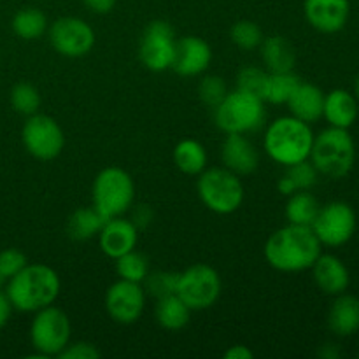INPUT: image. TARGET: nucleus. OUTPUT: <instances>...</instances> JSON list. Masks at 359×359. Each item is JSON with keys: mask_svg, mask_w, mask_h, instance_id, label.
Listing matches in <instances>:
<instances>
[{"mask_svg": "<svg viewBox=\"0 0 359 359\" xmlns=\"http://www.w3.org/2000/svg\"><path fill=\"white\" fill-rule=\"evenodd\" d=\"M262 58L269 72H290L297 63V51L294 46L283 35H272L263 39Z\"/></svg>", "mask_w": 359, "mask_h": 359, "instance_id": "obj_23", "label": "nucleus"}, {"mask_svg": "<svg viewBox=\"0 0 359 359\" xmlns=\"http://www.w3.org/2000/svg\"><path fill=\"white\" fill-rule=\"evenodd\" d=\"M319 356L325 358V359H337L340 356V351L335 344H325L319 351Z\"/></svg>", "mask_w": 359, "mask_h": 359, "instance_id": "obj_44", "label": "nucleus"}, {"mask_svg": "<svg viewBox=\"0 0 359 359\" xmlns=\"http://www.w3.org/2000/svg\"><path fill=\"white\" fill-rule=\"evenodd\" d=\"M151 221H153V210H151L146 203H140V205H137L135 210H133L132 223L135 224L139 230H142V228L149 226Z\"/></svg>", "mask_w": 359, "mask_h": 359, "instance_id": "obj_39", "label": "nucleus"}, {"mask_svg": "<svg viewBox=\"0 0 359 359\" xmlns=\"http://www.w3.org/2000/svg\"><path fill=\"white\" fill-rule=\"evenodd\" d=\"M358 114L359 102L351 91L337 88V90H332L328 95H325L323 118L328 121L330 126L349 130L356 123Z\"/></svg>", "mask_w": 359, "mask_h": 359, "instance_id": "obj_20", "label": "nucleus"}, {"mask_svg": "<svg viewBox=\"0 0 359 359\" xmlns=\"http://www.w3.org/2000/svg\"><path fill=\"white\" fill-rule=\"evenodd\" d=\"M312 144H314V132L311 125L291 114L270 123L263 139V147L270 160L284 167L309 160Z\"/></svg>", "mask_w": 359, "mask_h": 359, "instance_id": "obj_3", "label": "nucleus"}, {"mask_svg": "<svg viewBox=\"0 0 359 359\" xmlns=\"http://www.w3.org/2000/svg\"><path fill=\"white\" fill-rule=\"evenodd\" d=\"M13 305H11L9 298H7L6 291H0V332L7 326L9 323L11 314H13Z\"/></svg>", "mask_w": 359, "mask_h": 359, "instance_id": "obj_41", "label": "nucleus"}, {"mask_svg": "<svg viewBox=\"0 0 359 359\" xmlns=\"http://www.w3.org/2000/svg\"><path fill=\"white\" fill-rule=\"evenodd\" d=\"M223 167L237 175H249L258 168L259 153L244 133H226L221 146Z\"/></svg>", "mask_w": 359, "mask_h": 359, "instance_id": "obj_18", "label": "nucleus"}, {"mask_svg": "<svg viewBox=\"0 0 359 359\" xmlns=\"http://www.w3.org/2000/svg\"><path fill=\"white\" fill-rule=\"evenodd\" d=\"M105 217L91 207H83V209L74 210L72 216L67 221V233L74 241H90V238L98 237L102 226L105 223Z\"/></svg>", "mask_w": 359, "mask_h": 359, "instance_id": "obj_25", "label": "nucleus"}, {"mask_svg": "<svg viewBox=\"0 0 359 359\" xmlns=\"http://www.w3.org/2000/svg\"><path fill=\"white\" fill-rule=\"evenodd\" d=\"M49 42L58 55L67 58L86 56L95 46V32L84 20L76 16L58 18L48 30Z\"/></svg>", "mask_w": 359, "mask_h": 359, "instance_id": "obj_13", "label": "nucleus"}, {"mask_svg": "<svg viewBox=\"0 0 359 359\" xmlns=\"http://www.w3.org/2000/svg\"><path fill=\"white\" fill-rule=\"evenodd\" d=\"M21 140L28 154L42 161L55 160L65 147V133L56 119L48 114H32L21 130Z\"/></svg>", "mask_w": 359, "mask_h": 359, "instance_id": "obj_11", "label": "nucleus"}, {"mask_svg": "<svg viewBox=\"0 0 359 359\" xmlns=\"http://www.w3.org/2000/svg\"><path fill=\"white\" fill-rule=\"evenodd\" d=\"M277 189H279V191L283 193L284 196H290V195H293L294 191H297V188H294V184L291 182V179L287 177L286 174H284L283 177L279 179V182H277Z\"/></svg>", "mask_w": 359, "mask_h": 359, "instance_id": "obj_43", "label": "nucleus"}, {"mask_svg": "<svg viewBox=\"0 0 359 359\" xmlns=\"http://www.w3.org/2000/svg\"><path fill=\"white\" fill-rule=\"evenodd\" d=\"M102 356L100 351L97 349V346L90 342H76L70 344L65 349L60 353L58 358L62 359H98Z\"/></svg>", "mask_w": 359, "mask_h": 359, "instance_id": "obj_38", "label": "nucleus"}, {"mask_svg": "<svg viewBox=\"0 0 359 359\" xmlns=\"http://www.w3.org/2000/svg\"><path fill=\"white\" fill-rule=\"evenodd\" d=\"M11 107L21 116H32L37 114L39 107H41V93L37 88L30 83H18L14 84L9 95Z\"/></svg>", "mask_w": 359, "mask_h": 359, "instance_id": "obj_31", "label": "nucleus"}, {"mask_svg": "<svg viewBox=\"0 0 359 359\" xmlns=\"http://www.w3.org/2000/svg\"><path fill=\"white\" fill-rule=\"evenodd\" d=\"M210 62H212V49L209 42L196 35H186L175 42L170 69L182 77H193L205 72Z\"/></svg>", "mask_w": 359, "mask_h": 359, "instance_id": "obj_15", "label": "nucleus"}, {"mask_svg": "<svg viewBox=\"0 0 359 359\" xmlns=\"http://www.w3.org/2000/svg\"><path fill=\"white\" fill-rule=\"evenodd\" d=\"M230 39L237 48L244 49V51H251V49L262 46L263 32L255 21L241 20L230 28Z\"/></svg>", "mask_w": 359, "mask_h": 359, "instance_id": "obj_32", "label": "nucleus"}, {"mask_svg": "<svg viewBox=\"0 0 359 359\" xmlns=\"http://www.w3.org/2000/svg\"><path fill=\"white\" fill-rule=\"evenodd\" d=\"M196 191L203 205L221 216L233 214L244 202L241 175L233 174L226 167L205 168L198 175Z\"/></svg>", "mask_w": 359, "mask_h": 359, "instance_id": "obj_6", "label": "nucleus"}, {"mask_svg": "<svg viewBox=\"0 0 359 359\" xmlns=\"http://www.w3.org/2000/svg\"><path fill=\"white\" fill-rule=\"evenodd\" d=\"M83 2L95 14H107L116 6V0H83Z\"/></svg>", "mask_w": 359, "mask_h": 359, "instance_id": "obj_40", "label": "nucleus"}, {"mask_svg": "<svg viewBox=\"0 0 359 359\" xmlns=\"http://www.w3.org/2000/svg\"><path fill=\"white\" fill-rule=\"evenodd\" d=\"M286 175L291 179L297 191L300 189H312L319 181V172L311 160L298 161V163L286 167Z\"/></svg>", "mask_w": 359, "mask_h": 359, "instance_id": "obj_36", "label": "nucleus"}, {"mask_svg": "<svg viewBox=\"0 0 359 359\" xmlns=\"http://www.w3.org/2000/svg\"><path fill=\"white\" fill-rule=\"evenodd\" d=\"M137 242H139V228L132 223V219H125L123 216L105 221L98 233L102 252L111 259L119 258L135 249Z\"/></svg>", "mask_w": 359, "mask_h": 359, "instance_id": "obj_17", "label": "nucleus"}, {"mask_svg": "<svg viewBox=\"0 0 359 359\" xmlns=\"http://www.w3.org/2000/svg\"><path fill=\"white\" fill-rule=\"evenodd\" d=\"M286 105L290 109L291 116L312 125V123L319 121L323 118L325 91L319 86H316V84L302 81Z\"/></svg>", "mask_w": 359, "mask_h": 359, "instance_id": "obj_21", "label": "nucleus"}, {"mask_svg": "<svg viewBox=\"0 0 359 359\" xmlns=\"http://www.w3.org/2000/svg\"><path fill=\"white\" fill-rule=\"evenodd\" d=\"M269 70H263L262 67L249 65L238 72L237 77V88L242 91H248V93L256 95L263 100V95H265L266 81H269ZM265 102V100H263Z\"/></svg>", "mask_w": 359, "mask_h": 359, "instance_id": "obj_34", "label": "nucleus"}, {"mask_svg": "<svg viewBox=\"0 0 359 359\" xmlns=\"http://www.w3.org/2000/svg\"><path fill=\"white\" fill-rule=\"evenodd\" d=\"M312 279L316 286L330 297H339L346 293L351 284V273L346 263L335 255H319L311 266Z\"/></svg>", "mask_w": 359, "mask_h": 359, "instance_id": "obj_19", "label": "nucleus"}, {"mask_svg": "<svg viewBox=\"0 0 359 359\" xmlns=\"http://www.w3.org/2000/svg\"><path fill=\"white\" fill-rule=\"evenodd\" d=\"M354 97H356L358 102H359V76L356 79V84H354Z\"/></svg>", "mask_w": 359, "mask_h": 359, "instance_id": "obj_45", "label": "nucleus"}, {"mask_svg": "<svg viewBox=\"0 0 359 359\" xmlns=\"http://www.w3.org/2000/svg\"><path fill=\"white\" fill-rule=\"evenodd\" d=\"M175 32L163 20L151 21L140 37L139 58L151 72H163L172 67L175 53Z\"/></svg>", "mask_w": 359, "mask_h": 359, "instance_id": "obj_12", "label": "nucleus"}, {"mask_svg": "<svg viewBox=\"0 0 359 359\" xmlns=\"http://www.w3.org/2000/svg\"><path fill=\"white\" fill-rule=\"evenodd\" d=\"M300 83L302 79L293 70H290V72H270L263 100L269 102V104L286 105Z\"/></svg>", "mask_w": 359, "mask_h": 359, "instance_id": "obj_29", "label": "nucleus"}, {"mask_svg": "<svg viewBox=\"0 0 359 359\" xmlns=\"http://www.w3.org/2000/svg\"><path fill=\"white\" fill-rule=\"evenodd\" d=\"M328 328L337 337H353L359 332V298L354 294H339L328 312Z\"/></svg>", "mask_w": 359, "mask_h": 359, "instance_id": "obj_22", "label": "nucleus"}, {"mask_svg": "<svg viewBox=\"0 0 359 359\" xmlns=\"http://www.w3.org/2000/svg\"><path fill=\"white\" fill-rule=\"evenodd\" d=\"M221 287L223 284L217 270L205 263H196L179 273L175 294L191 311H205L219 300Z\"/></svg>", "mask_w": 359, "mask_h": 359, "instance_id": "obj_9", "label": "nucleus"}, {"mask_svg": "<svg viewBox=\"0 0 359 359\" xmlns=\"http://www.w3.org/2000/svg\"><path fill=\"white\" fill-rule=\"evenodd\" d=\"M60 287L62 283L56 270L42 263H28L21 272L7 280L6 294L13 309L34 314L55 304Z\"/></svg>", "mask_w": 359, "mask_h": 359, "instance_id": "obj_2", "label": "nucleus"}, {"mask_svg": "<svg viewBox=\"0 0 359 359\" xmlns=\"http://www.w3.org/2000/svg\"><path fill=\"white\" fill-rule=\"evenodd\" d=\"M28 265V259L23 251L16 248H7L0 251V276L4 280H9L11 277L16 276L18 272Z\"/></svg>", "mask_w": 359, "mask_h": 359, "instance_id": "obj_37", "label": "nucleus"}, {"mask_svg": "<svg viewBox=\"0 0 359 359\" xmlns=\"http://www.w3.org/2000/svg\"><path fill=\"white\" fill-rule=\"evenodd\" d=\"M2 284H4V277L0 276V286H2Z\"/></svg>", "mask_w": 359, "mask_h": 359, "instance_id": "obj_46", "label": "nucleus"}, {"mask_svg": "<svg viewBox=\"0 0 359 359\" xmlns=\"http://www.w3.org/2000/svg\"><path fill=\"white\" fill-rule=\"evenodd\" d=\"M93 207L105 217L123 216L135 200V182L132 175L119 167H107L98 172L93 181Z\"/></svg>", "mask_w": 359, "mask_h": 359, "instance_id": "obj_7", "label": "nucleus"}, {"mask_svg": "<svg viewBox=\"0 0 359 359\" xmlns=\"http://www.w3.org/2000/svg\"><path fill=\"white\" fill-rule=\"evenodd\" d=\"M319 209H321V205H319L318 198L311 193V189H300V191H294L293 195L287 196L284 214H286L287 223L311 226L318 216Z\"/></svg>", "mask_w": 359, "mask_h": 359, "instance_id": "obj_27", "label": "nucleus"}, {"mask_svg": "<svg viewBox=\"0 0 359 359\" xmlns=\"http://www.w3.org/2000/svg\"><path fill=\"white\" fill-rule=\"evenodd\" d=\"M191 309L177 297V294H168V297L158 298L156 302V323L167 332H181L189 325L191 319Z\"/></svg>", "mask_w": 359, "mask_h": 359, "instance_id": "obj_24", "label": "nucleus"}, {"mask_svg": "<svg viewBox=\"0 0 359 359\" xmlns=\"http://www.w3.org/2000/svg\"><path fill=\"white\" fill-rule=\"evenodd\" d=\"M223 358L224 359H252L255 358V353H252L248 346L237 344V346L228 347L226 353L223 354Z\"/></svg>", "mask_w": 359, "mask_h": 359, "instance_id": "obj_42", "label": "nucleus"}, {"mask_svg": "<svg viewBox=\"0 0 359 359\" xmlns=\"http://www.w3.org/2000/svg\"><path fill=\"white\" fill-rule=\"evenodd\" d=\"M146 297L142 284L119 279L105 293V311L112 321L119 325H132L142 316Z\"/></svg>", "mask_w": 359, "mask_h": 359, "instance_id": "obj_14", "label": "nucleus"}, {"mask_svg": "<svg viewBox=\"0 0 359 359\" xmlns=\"http://www.w3.org/2000/svg\"><path fill=\"white\" fill-rule=\"evenodd\" d=\"M177 272H163V270H156V272H149L144 279L142 286L146 294H151L158 300V298L168 297L174 294L177 290Z\"/></svg>", "mask_w": 359, "mask_h": 359, "instance_id": "obj_33", "label": "nucleus"}, {"mask_svg": "<svg viewBox=\"0 0 359 359\" xmlns=\"http://www.w3.org/2000/svg\"><path fill=\"white\" fill-rule=\"evenodd\" d=\"M323 244L311 226L291 224L279 228L265 244V258L279 272H304L311 270L321 255Z\"/></svg>", "mask_w": 359, "mask_h": 359, "instance_id": "obj_1", "label": "nucleus"}, {"mask_svg": "<svg viewBox=\"0 0 359 359\" xmlns=\"http://www.w3.org/2000/svg\"><path fill=\"white\" fill-rule=\"evenodd\" d=\"M311 228L323 245L340 248L347 244L356 233V212L347 202L335 200L319 209Z\"/></svg>", "mask_w": 359, "mask_h": 359, "instance_id": "obj_10", "label": "nucleus"}, {"mask_svg": "<svg viewBox=\"0 0 359 359\" xmlns=\"http://www.w3.org/2000/svg\"><path fill=\"white\" fill-rule=\"evenodd\" d=\"M70 319L62 309L49 305L34 312V319L30 325V342L37 351L39 358L60 356L63 349L69 346Z\"/></svg>", "mask_w": 359, "mask_h": 359, "instance_id": "obj_8", "label": "nucleus"}, {"mask_svg": "<svg viewBox=\"0 0 359 359\" xmlns=\"http://www.w3.org/2000/svg\"><path fill=\"white\" fill-rule=\"evenodd\" d=\"M265 102L248 91H228L224 100L214 109V123L224 133L256 132L265 123Z\"/></svg>", "mask_w": 359, "mask_h": 359, "instance_id": "obj_5", "label": "nucleus"}, {"mask_svg": "<svg viewBox=\"0 0 359 359\" xmlns=\"http://www.w3.org/2000/svg\"><path fill=\"white\" fill-rule=\"evenodd\" d=\"M207 149L198 140L184 139L175 146L174 149V163L182 174L186 175H200L207 168Z\"/></svg>", "mask_w": 359, "mask_h": 359, "instance_id": "obj_26", "label": "nucleus"}, {"mask_svg": "<svg viewBox=\"0 0 359 359\" xmlns=\"http://www.w3.org/2000/svg\"><path fill=\"white\" fill-rule=\"evenodd\" d=\"M226 95H228V88H226V83L223 81V77L219 76L202 77V81H200L198 84V97L203 105L216 109L217 105L224 100Z\"/></svg>", "mask_w": 359, "mask_h": 359, "instance_id": "obj_35", "label": "nucleus"}, {"mask_svg": "<svg viewBox=\"0 0 359 359\" xmlns=\"http://www.w3.org/2000/svg\"><path fill=\"white\" fill-rule=\"evenodd\" d=\"M116 262V273L119 279L130 280V283H139L142 284L147 273L151 272L149 258L144 252L132 249L126 255L119 256L114 259Z\"/></svg>", "mask_w": 359, "mask_h": 359, "instance_id": "obj_30", "label": "nucleus"}, {"mask_svg": "<svg viewBox=\"0 0 359 359\" xmlns=\"http://www.w3.org/2000/svg\"><path fill=\"white\" fill-rule=\"evenodd\" d=\"M309 160L318 168L319 175L330 179H344L356 163V144L349 130L330 128L314 135Z\"/></svg>", "mask_w": 359, "mask_h": 359, "instance_id": "obj_4", "label": "nucleus"}, {"mask_svg": "<svg viewBox=\"0 0 359 359\" xmlns=\"http://www.w3.org/2000/svg\"><path fill=\"white\" fill-rule=\"evenodd\" d=\"M304 13L314 30L337 34L349 21L351 0H305Z\"/></svg>", "mask_w": 359, "mask_h": 359, "instance_id": "obj_16", "label": "nucleus"}, {"mask_svg": "<svg viewBox=\"0 0 359 359\" xmlns=\"http://www.w3.org/2000/svg\"><path fill=\"white\" fill-rule=\"evenodd\" d=\"M11 27L23 41H35L48 32V18L37 7H25L14 14Z\"/></svg>", "mask_w": 359, "mask_h": 359, "instance_id": "obj_28", "label": "nucleus"}]
</instances>
